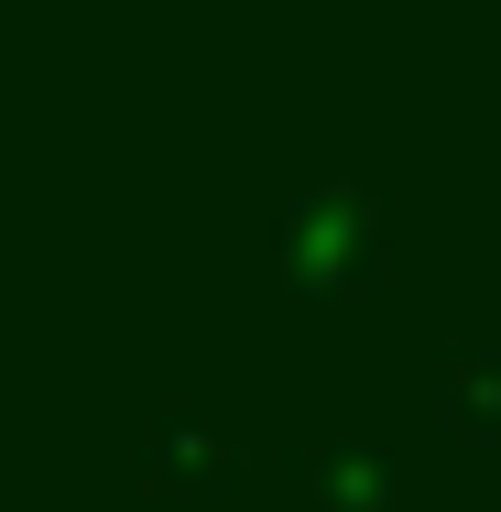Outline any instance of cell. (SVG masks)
I'll return each mask as SVG.
<instances>
[{"instance_id": "6da1fadb", "label": "cell", "mask_w": 501, "mask_h": 512, "mask_svg": "<svg viewBox=\"0 0 501 512\" xmlns=\"http://www.w3.org/2000/svg\"><path fill=\"white\" fill-rule=\"evenodd\" d=\"M273 251H284L295 284L349 295V284H371L393 262V207H382V186H360V175H316V186H295V197L273 207Z\"/></svg>"}, {"instance_id": "7a4b0ae2", "label": "cell", "mask_w": 501, "mask_h": 512, "mask_svg": "<svg viewBox=\"0 0 501 512\" xmlns=\"http://www.w3.org/2000/svg\"><path fill=\"white\" fill-rule=\"evenodd\" d=\"M142 480L153 491H229L240 480V447H229V425L197 393H164V404L142 414Z\"/></svg>"}, {"instance_id": "3957f363", "label": "cell", "mask_w": 501, "mask_h": 512, "mask_svg": "<svg viewBox=\"0 0 501 512\" xmlns=\"http://www.w3.org/2000/svg\"><path fill=\"white\" fill-rule=\"evenodd\" d=\"M305 491H316V512H393L403 469L382 436H316L305 447Z\"/></svg>"}, {"instance_id": "277c9868", "label": "cell", "mask_w": 501, "mask_h": 512, "mask_svg": "<svg viewBox=\"0 0 501 512\" xmlns=\"http://www.w3.org/2000/svg\"><path fill=\"white\" fill-rule=\"evenodd\" d=\"M436 414L458 436H501V349H447L436 360Z\"/></svg>"}]
</instances>
